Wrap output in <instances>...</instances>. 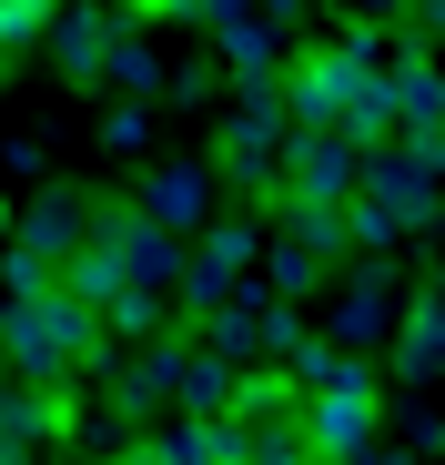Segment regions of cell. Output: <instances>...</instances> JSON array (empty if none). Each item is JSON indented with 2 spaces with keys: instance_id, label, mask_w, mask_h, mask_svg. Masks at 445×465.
I'll list each match as a JSON object with an SVG mask.
<instances>
[{
  "instance_id": "obj_8",
  "label": "cell",
  "mask_w": 445,
  "mask_h": 465,
  "mask_svg": "<svg viewBox=\"0 0 445 465\" xmlns=\"http://www.w3.org/2000/svg\"><path fill=\"white\" fill-rule=\"evenodd\" d=\"M71 425V395H51V384H11V374H0V455H31V445H51Z\"/></svg>"
},
{
  "instance_id": "obj_22",
  "label": "cell",
  "mask_w": 445,
  "mask_h": 465,
  "mask_svg": "<svg viewBox=\"0 0 445 465\" xmlns=\"http://www.w3.org/2000/svg\"><path fill=\"white\" fill-rule=\"evenodd\" d=\"M425 303H435V314H445V273H435V283H425Z\"/></svg>"
},
{
  "instance_id": "obj_10",
  "label": "cell",
  "mask_w": 445,
  "mask_h": 465,
  "mask_svg": "<svg viewBox=\"0 0 445 465\" xmlns=\"http://www.w3.org/2000/svg\"><path fill=\"white\" fill-rule=\"evenodd\" d=\"M183 364H193V334H163V344H142V354L112 374V405H122V415H153V405L173 395V384H183Z\"/></svg>"
},
{
  "instance_id": "obj_11",
  "label": "cell",
  "mask_w": 445,
  "mask_h": 465,
  "mask_svg": "<svg viewBox=\"0 0 445 465\" xmlns=\"http://www.w3.org/2000/svg\"><path fill=\"white\" fill-rule=\"evenodd\" d=\"M51 41H61V82H102V61H112V41H132V21L71 11V21H51Z\"/></svg>"
},
{
  "instance_id": "obj_13",
  "label": "cell",
  "mask_w": 445,
  "mask_h": 465,
  "mask_svg": "<svg viewBox=\"0 0 445 465\" xmlns=\"http://www.w3.org/2000/svg\"><path fill=\"white\" fill-rule=\"evenodd\" d=\"M283 243L304 253V263H334V253H354V243H344V213H324V203H283Z\"/></svg>"
},
{
  "instance_id": "obj_3",
  "label": "cell",
  "mask_w": 445,
  "mask_h": 465,
  "mask_svg": "<svg viewBox=\"0 0 445 465\" xmlns=\"http://www.w3.org/2000/svg\"><path fill=\"white\" fill-rule=\"evenodd\" d=\"M375 425H385V395H375V374H364V364H344L324 395L293 405L304 465H364V455H375Z\"/></svg>"
},
{
  "instance_id": "obj_21",
  "label": "cell",
  "mask_w": 445,
  "mask_h": 465,
  "mask_svg": "<svg viewBox=\"0 0 445 465\" xmlns=\"http://www.w3.org/2000/svg\"><path fill=\"white\" fill-rule=\"evenodd\" d=\"M364 465H415V455H405V445H375V455H364Z\"/></svg>"
},
{
  "instance_id": "obj_20",
  "label": "cell",
  "mask_w": 445,
  "mask_h": 465,
  "mask_svg": "<svg viewBox=\"0 0 445 465\" xmlns=\"http://www.w3.org/2000/svg\"><path fill=\"white\" fill-rule=\"evenodd\" d=\"M395 31H405V41H445V11H405Z\"/></svg>"
},
{
  "instance_id": "obj_5",
  "label": "cell",
  "mask_w": 445,
  "mask_h": 465,
  "mask_svg": "<svg viewBox=\"0 0 445 465\" xmlns=\"http://www.w3.org/2000/svg\"><path fill=\"white\" fill-rule=\"evenodd\" d=\"M354 203L375 213L385 232H425L445 213V183L425 163H405V152H364V173H354Z\"/></svg>"
},
{
  "instance_id": "obj_15",
  "label": "cell",
  "mask_w": 445,
  "mask_h": 465,
  "mask_svg": "<svg viewBox=\"0 0 445 465\" xmlns=\"http://www.w3.org/2000/svg\"><path fill=\"white\" fill-rule=\"evenodd\" d=\"M163 314H173V303H163V293H112V303H102V314H92V324H112L122 344H153V334H163Z\"/></svg>"
},
{
  "instance_id": "obj_1",
  "label": "cell",
  "mask_w": 445,
  "mask_h": 465,
  "mask_svg": "<svg viewBox=\"0 0 445 465\" xmlns=\"http://www.w3.org/2000/svg\"><path fill=\"white\" fill-rule=\"evenodd\" d=\"M92 354H102V324L61 283L0 293V364H11V384H61L71 364H92Z\"/></svg>"
},
{
  "instance_id": "obj_4",
  "label": "cell",
  "mask_w": 445,
  "mask_h": 465,
  "mask_svg": "<svg viewBox=\"0 0 445 465\" xmlns=\"http://www.w3.org/2000/svg\"><path fill=\"white\" fill-rule=\"evenodd\" d=\"M253 263H263V223L253 213H222V223H203V253H183V314L203 324V314H222L243 283H253Z\"/></svg>"
},
{
  "instance_id": "obj_12",
  "label": "cell",
  "mask_w": 445,
  "mask_h": 465,
  "mask_svg": "<svg viewBox=\"0 0 445 465\" xmlns=\"http://www.w3.org/2000/svg\"><path fill=\"white\" fill-rule=\"evenodd\" d=\"M395 374H405V384H425V374H445V314H435L425 293H415L405 314H395Z\"/></svg>"
},
{
  "instance_id": "obj_18",
  "label": "cell",
  "mask_w": 445,
  "mask_h": 465,
  "mask_svg": "<svg viewBox=\"0 0 445 465\" xmlns=\"http://www.w3.org/2000/svg\"><path fill=\"white\" fill-rule=\"evenodd\" d=\"M31 41H51V11H41V0H0V61L31 51Z\"/></svg>"
},
{
  "instance_id": "obj_2",
  "label": "cell",
  "mask_w": 445,
  "mask_h": 465,
  "mask_svg": "<svg viewBox=\"0 0 445 465\" xmlns=\"http://www.w3.org/2000/svg\"><path fill=\"white\" fill-rule=\"evenodd\" d=\"M82 243H92V203L51 183V193H31V213H11L0 283H11V293H41V283H61L71 263H82Z\"/></svg>"
},
{
  "instance_id": "obj_14",
  "label": "cell",
  "mask_w": 445,
  "mask_h": 465,
  "mask_svg": "<svg viewBox=\"0 0 445 465\" xmlns=\"http://www.w3.org/2000/svg\"><path fill=\"white\" fill-rule=\"evenodd\" d=\"M173 395H183V425H203V415H222V405H233V374H222L213 354H193V364H183V384H173Z\"/></svg>"
},
{
  "instance_id": "obj_6",
  "label": "cell",
  "mask_w": 445,
  "mask_h": 465,
  "mask_svg": "<svg viewBox=\"0 0 445 465\" xmlns=\"http://www.w3.org/2000/svg\"><path fill=\"white\" fill-rule=\"evenodd\" d=\"M354 152L334 142V132H283V163H273V183H283V203H324V213H344L354 203Z\"/></svg>"
},
{
  "instance_id": "obj_23",
  "label": "cell",
  "mask_w": 445,
  "mask_h": 465,
  "mask_svg": "<svg viewBox=\"0 0 445 465\" xmlns=\"http://www.w3.org/2000/svg\"><path fill=\"white\" fill-rule=\"evenodd\" d=\"M0 71H11V61H0Z\"/></svg>"
},
{
  "instance_id": "obj_9",
  "label": "cell",
  "mask_w": 445,
  "mask_h": 465,
  "mask_svg": "<svg viewBox=\"0 0 445 465\" xmlns=\"http://www.w3.org/2000/svg\"><path fill=\"white\" fill-rule=\"evenodd\" d=\"M385 334H395V293H385V273H354V283L334 293V314H324V344L354 354V344H385Z\"/></svg>"
},
{
  "instance_id": "obj_17",
  "label": "cell",
  "mask_w": 445,
  "mask_h": 465,
  "mask_svg": "<svg viewBox=\"0 0 445 465\" xmlns=\"http://www.w3.org/2000/svg\"><path fill=\"white\" fill-rule=\"evenodd\" d=\"M314 283H324V263H304L293 243H273V253H263V293H273V303H293V293H314Z\"/></svg>"
},
{
  "instance_id": "obj_16",
  "label": "cell",
  "mask_w": 445,
  "mask_h": 465,
  "mask_svg": "<svg viewBox=\"0 0 445 465\" xmlns=\"http://www.w3.org/2000/svg\"><path fill=\"white\" fill-rule=\"evenodd\" d=\"M102 82H122V92L142 102V92H163V82H173V71H163L153 51H142V41H112V61H102Z\"/></svg>"
},
{
  "instance_id": "obj_19",
  "label": "cell",
  "mask_w": 445,
  "mask_h": 465,
  "mask_svg": "<svg viewBox=\"0 0 445 465\" xmlns=\"http://www.w3.org/2000/svg\"><path fill=\"white\" fill-rule=\"evenodd\" d=\"M102 142H112V152H142V142H153V112H142V102H122V112L102 122Z\"/></svg>"
},
{
  "instance_id": "obj_7",
  "label": "cell",
  "mask_w": 445,
  "mask_h": 465,
  "mask_svg": "<svg viewBox=\"0 0 445 465\" xmlns=\"http://www.w3.org/2000/svg\"><path fill=\"white\" fill-rule=\"evenodd\" d=\"M153 232H203L213 223V173L203 163H163L153 183H142V203H132Z\"/></svg>"
}]
</instances>
